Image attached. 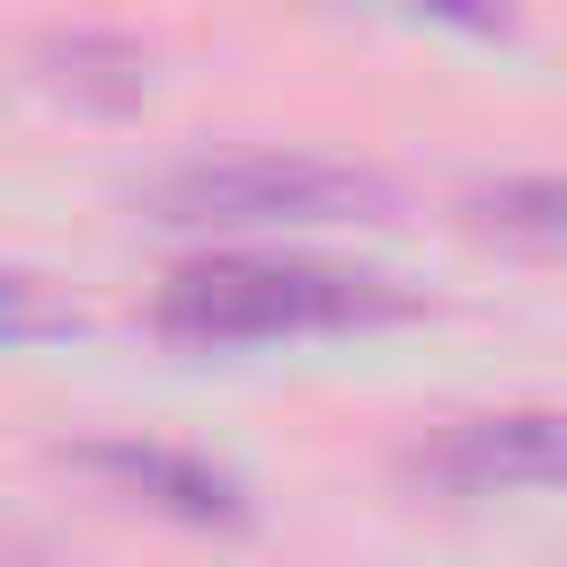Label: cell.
Returning <instances> with one entry per match:
<instances>
[{"label":"cell","instance_id":"obj_1","mask_svg":"<svg viewBox=\"0 0 567 567\" xmlns=\"http://www.w3.org/2000/svg\"><path fill=\"white\" fill-rule=\"evenodd\" d=\"M408 319V292L328 257H195L151 292V328L177 346H284Z\"/></svg>","mask_w":567,"mask_h":567},{"label":"cell","instance_id":"obj_2","mask_svg":"<svg viewBox=\"0 0 567 567\" xmlns=\"http://www.w3.org/2000/svg\"><path fill=\"white\" fill-rule=\"evenodd\" d=\"M151 213L177 230H319V221H381L390 177L319 151H221L186 159L151 186Z\"/></svg>","mask_w":567,"mask_h":567},{"label":"cell","instance_id":"obj_3","mask_svg":"<svg viewBox=\"0 0 567 567\" xmlns=\"http://www.w3.org/2000/svg\"><path fill=\"white\" fill-rule=\"evenodd\" d=\"M416 470L443 496H523V487H567V408H487L443 425Z\"/></svg>","mask_w":567,"mask_h":567},{"label":"cell","instance_id":"obj_4","mask_svg":"<svg viewBox=\"0 0 567 567\" xmlns=\"http://www.w3.org/2000/svg\"><path fill=\"white\" fill-rule=\"evenodd\" d=\"M71 461H80L89 478H106L115 496H133V505H151V514H177V523H195V532H239V523H248V487H239L221 461L186 452V443L106 434V443H80Z\"/></svg>","mask_w":567,"mask_h":567},{"label":"cell","instance_id":"obj_5","mask_svg":"<svg viewBox=\"0 0 567 567\" xmlns=\"http://www.w3.org/2000/svg\"><path fill=\"white\" fill-rule=\"evenodd\" d=\"M470 221L523 248H567V177H496L470 195Z\"/></svg>","mask_w":567,"mask_h":567},{"label":"cell","instance_id":"obj_6","mask_svg":"<svg viewBox=\"0 0 567 567\" xmlns=\"http://www.w3.org/2000/svg\"><path fill=\"white\" fill-rule=\"evenodd\" d=\"M71 328V301H53V284L0 266V346H27V337H62Z\"/></svg>","mask_w":567,"mask_h":567},{"label":"cell","instance_id":"obj_7","mask_svg":"<svg viewBox=\"0 0 567 567\" xmlns=\"http://www.w3.org/2000/svg\"><path fill=\"white\" fill-rule=\"evenodd\" d=\"M399 18H425V27H452V35H505V0H381Z\"/></svg>","mask_w":567,"mask_h":567}]
</instances>
